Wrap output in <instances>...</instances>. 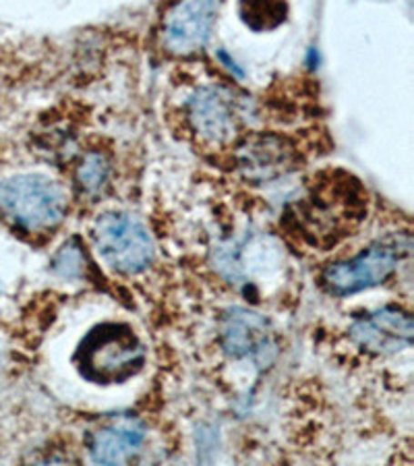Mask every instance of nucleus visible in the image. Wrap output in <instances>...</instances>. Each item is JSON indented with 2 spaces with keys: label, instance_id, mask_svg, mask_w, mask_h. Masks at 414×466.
<instances>
[{
  "label": "nucleus",
  "instance_id": "9d476101",
  "mask_svg": "<svg viewBox=\"0 0 414 466\" xmlns=\"http://www.w3.org/2000/svg\"><path fill=\"white\" fill-rule=\"evenodd\" d=\"M348 336L357 347L371 355H394L412 344L414 321L410 311L388 305L355 318L348 328Z\"/></svg>",
  "mask_w": 414,
  "mask_h": 466
},
{
  "label": "nucleus",
  "instance_id": "423d86ee",
  "mask_svg": "<svg viewBox=\"0 0 414 466\" xmlns=\"http://www.w3.org/2000/svg\"><path fill=\"white\" fill-rule=\"evenodd\" d=\"M185 120L189 129L207 146H228L238 137L240 112L230 89L203 86L187 97Z\"/></svg>",
  "mask_w": 414,
  "mask_h": 466
},
{
  "label": "nucleus",
  "instance_id": "f8f14e48",
  "mask_svg": "<svg viewBox=\"0 0 414 466\" xmlns=\"http://www.w3.org/2000/svg\"><path fill=\"white\" fill-rule=\"evenodd\" d=\"M112 164L106 154L87 152L75 168V187L87 199H97L110 185Z\"/></svg>",
  "mask_w": 414,
  "mask_h": 466
},
{
  "label": "nucleus",
  "instance_id": "0eeeda50",
  "mask_svg": "<svg viewBox=\"0 0 414 466\" xmlns=\"http://www.w3.org/2000/svg\"><path fill=\"white\" fill-rule=\"evenodd\" d=\"M216 0H177L164 15L162 46L172 56H193L206 46L214 27Z\"/></svg>",
  "mask_w": 414,
  "mask_h": 466
},
{
  "label": "nucleus",
  "instance_id": "f03ea898",
  "mask_svg": "<svg viewBox=\"0 0 414 466\" xmlns=\"http://www.w3.org/2000/svg\"><path fill=\"white\" fill-rule=\"evenodd\" d=\"M146 359V347L129 323L104 321L81 338L73 363L86 381L112 386L135 378Z\"/></svg>",
  "mask_w": 414,
  "mask_h": 466
},
{
  "label": "nucleus",
  "instance_id": "7ed1b4c3",
  "mask_svg": "<svg viewBox=\"0 0 414 466\" xmlns=\"http://www.w3.org/2000/svg\"><path fill=\"white\" fill-rule=\"evenodd\" d=\"M65 187L44 175H17L0 180V216L19 232L46 235L66 216Z\"/></svg>",
  "mask_w": 414,
  "mask_h": 466
},
{
  "label": "nucleus",
  "instance_id": "9b49d317",
  "mask_svg": "<svg viewBox=\"0 0 414 466\" xmlns=\"http://www.w3.org/2000/svg\"><path fill=\"white\" fill-rule=\"evenodd\" d=\"M143 441L146 425L131 415H118L89 431L87 452L96 464H126L141 452Z\"/></svg>",
  "mask_w": 414,
  "mask_h": 466
},
{
  "label": "nucleus",
  "instance_id": "f257e3e1",
  "mask_svg": "<svg viewBox=\"0 0 414 466\" xmlns=\"http://www.w3.org/2000/svg\"><path fill=\"white\" fill-rule=\"evenodd\" d=\"M367 218V191L346 170L319 172L305 193L286 206L284 228L300 243L328 251Z\"/></svg>",
  "mask_w": 414,
  "mask_h": 466
},
{
  "label": "nucleus",
  "instance_id": "6e6552de",
  "mask_svg": "<svg viewBox=\"0 0 414 466\" xmlns=\"http://www.w3.org/2000/svg\"><path fill=\"white\" fill-rule=\"evenodd\" d=\"M220 347L232 359L266 365L276 355L272 323L245 307H232L220 319Z\"/></svg>",
  "mask_w": 414,
  "mask_h": 466
},
{
  "label": "nucleus",
  "instance_id": "4468645a",
  "mask_svg": "<svg viewBox=\"0 0 414 466\" xmlns=\"http://www.w3.org/2000/svg\"><path fill=\"white\" fill-rule=\"evenodd\" d=\"M83 263H86V253L81 251L79 243L73 238L56 253L55 263H52V266H55V269L60 276L77 278L83 274Z\"/></svg>",
  "mask_w": 414,
  "mask_h": 466
},
{
  "label": "nucleus",
  "instance_id": "1a4fd4ad",
  "mask_svg": "<svg viewBox=\"0 0 414 466\" xmlns=\"http://www.w3.org/2000/svg\"><path fill=\"white\" fill-rule=\"evenodd\" d=\"M297 147L290 139L274 133L247 135L235 147V164L240 175L251 183H269L295 170Z\"/></svg>",
  "mask_w": 414,
  "mask_h": 466
},
{
  "label": "nucleus",
  "instance_id": "ddd939ff",
  "mask_svg": "<svg viewBox=\"0 0 414 466\" xmlns=\"http://www.w3.org/2000/svg\"><path fill=\"white\" fill-rule=\"evenodd\" d=\"M286 0H238V17L251 32H274L286 21Z\"/></svg>",
  "mask_w": 414,
  "mask_h": 466
},
{
  "label": "nucleus",
  "instance_id": "20e7f679",
  "mask_svg": "<svg viewBox=\"0 0 414 466\" xmlns=\"http://www.w3.org/2000/svg\"><path fill=\"white\" fill-rule=\"evenodd\" d=\"M410 249V235L406 232L383 237L355 258L329 263L319 276L321 289L331 297L342 299L379 287L394 276L400 261L409 258Z\"/></svg>",
  "mask_w": 414,
  "mask_h": 466
},
{
  "label": "nucleus",
  "instance_id": "39448f33",
  "mask_svg": "<svg viewBox=\"0 0 414 466\" xmlns=\"http://www.w3.org/2000/svg\"><path fill=\"white\" fill-rule=\"evenodd\" d=\"M92 240L102 261L120 274H141L154 261V240L139 218L126 212L97 216Z\"/></svg>",
  "mask_w": 414,
  "mask_h": 466
}]
</instances>
